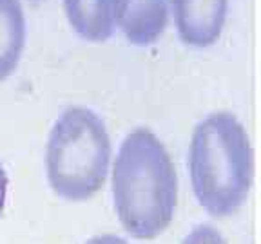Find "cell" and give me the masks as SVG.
I'll list each match as a JSON object with an SVG mask.
<instances>
[{"label":"cell","instance_id":"obj_4","mask_svg":"<svg viewBox=\"0 0 261 244\" xmlns=\"http://www.w3.org/2000/svg\"><path fill=\"white\" fill-rule=\"evenodd\" d=\"M178 37L196 49L220 40L227 20L228 0H171Z\"/></svg>","mask_w":261,"mask_h":244},{"label":"cell","instance_id":"obj_9","mask_svg":"<svg viewBox=\"0 0 261 244\" xmlns=\"http://www.w3.org/2000/svg\"><path fill=\"white\" fill-rule=\"evenodd\" d=\"M86 244H129L125 239L118 235H113V233H103V235H96L93 239H89Z\"/></svg>","mask_w":261,"mask_h":244},{"label":"cell","instance_id":"obj_5","mask_svg":"<svg viewBox=\"0 0 261 244\" xmlns=\"http://www.w3.org/2000/svg\"><path fill=\"white\" fill-rule=\"evenodd\" d=\"M125 0H64L67 22L89 42H103L120 25Z\"/></svg>","mask_w":261,"mask_h":244},{"label":"cell","instance_id":"obj_11","mask_svg":"<svg viewBox=\"0 0 261 244\" xmlns=\"http://www.w3.org/2000/svg\"><path fill=\"white\" fill-rule=\"evenodd\" d=\"M33 2H40V0H33Z\"/></svg>","mask_w":261,"mask_h":244},{"label":"cell","instance_id":"obj_10","mask_svg":"<svg viewBox=\"0 0 261 244\" xmlns=\"http://www.w3.org/2000/svg\"><path fill=\"white\" fill-rule=\"evenodd\" d=\"M6 197H8V175H6L2 161H0V219H2V214H4Z\"/></svg>","mask_w":261,"mask_h":244},{"label":"cell","instance_id":"obj_7","mask_svg":"<svg viewBox=\"0 0 261 244\" xmlns=\"http://www.w3.org/2000/svg\"><path fill=\"white\" fill-rule=\"evenodd\" d=\"M28 24L20 0H0V81L8 80L20 64Z\"/></svg>","mask_w":261,"mask_h":244},{"label":"cell","instance_id":"obj_6","mask_svg":"<svg viewBox=\"0 0 261 244\" xmlns=\"http://www.w3.org/2000/svg\"><path fill=\"white\" fill-rule=\"evenodd\" d=\"M169 11L171 0H125L118 27L130 44L149 45L163 35Z\"/></svg>","mask_w":261,"mask_h":244},{"label":"cell","instance_id":"obj_1","mask_svg":"<svg viewBox=\"0 0 261 244\" xmlns=\"http://www.w3.org/2000/svg\"><path fill=\"white\" fill-rule=\"evenodd\" d=\"M114 210L135 239L167 230L178 203V174L167 148L149 129L125 136L113 167Z\"/></svg>","mask_w":261,"mask_h":244},{"label":"cell","instance_id":"obj_2","mask_svg":"<svg viewBox=\"0 0 261 244\" xmlns=\"http://www.w3.org/2000/svg\"><path fill=\"white\" fill-rule=\"evenodd\" d=\"M189 172L196 199L212 217H228L243 206L254 181V150L234 114L214 112L196 125Z\"/></svg>","mask_w":261,"mask_h":244},{"label":"cell","instance_id":"obj_3","mask_svg":"<svg viewBox=\"0 0 261 244\" xmlns=\"http://www.w3.org/2000/svg\"><path fill=\"white\" fill-rule=\"evenodd\" d=\"M109 163L111 139L102 118L86 107L64 110L45 148V172L55 194L71 203L91 199L106 183Z\"/></svg>","mask_w":261,"mask_h":244},{"label":"cell","instance_id":"obj_8","mask_svg":"<svg viewBox=\"0 0 261 244\" xmlns=\"http://www.w3.org/2000/svg\"><path fill=\"white\" fill-rule=\"evenodd\" d=\"M181 244H227V240L216 228L208 226V224H200L192 232H189V235Z\"/></svg>","mask_w":261,"mask_h":244}]
</instances>
